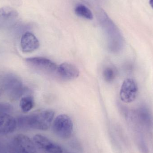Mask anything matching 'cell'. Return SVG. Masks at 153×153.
Segmentation results:
<instances>
[{
    "label": "cell",
    "instance_id": "cell-1",
    "mask_svg": "<svg viewBox=\"0 0 153 153\" xmlns=\"http://www.w3.org/2000/svg\"><path fill=\"white\" fill-rule=\"evenodd\" d=\"M54 115V111L52 110H44L21 117L19 119V126L25 128L46 131L52 126Z\"/></svg>",
    "mask_w": 153,
    "mask_h": 153
},
{
    "label": "cell",
    "instance_id": "cell-2",
    "mask_svg": "<svg viewBox=\"0 0 153 153\" xmlns=\"http://www.w3.org/2000/svg\"><path fill=\"white\" fill-rule=\"evenodd\" d=\"M52 129L54 134L61 139H69L73 133V122L68 115L61 114L53 122Z\"/></svg>",
    "mask_w": 153,
    "mask_h": 153
},
{
    "label": "cell",
    "instance_id": "cell-3",
    "mask_svg": "<svg viewBox=\"0 0 153 153\" xmlns=\"http://www.w3.org/2000/svg\"><path fill=\"white\" fill-rule=\"evenodd\" d=\"M138 91V86L135 81L132 78H127L124 80L120 88V100L125 103L133 102L136 99Z\"/></svg>",
    "mask_w": 153,
    "mask_h": 153
},
{
    "label": "cell",
    "instance_id": "cell-4",
    "mask_svg": "<svg viewBox=\"0 0 153 153\" xmlns=\"http://www.w3.org/2000/svg\"><path fill=\"white\" fill-rule=\"evenodd\" d=\"M33 142L39 149L46 153H63L62 147L43 135L37 134L33 137Z\"/></svg>",
    "mask_w": 153,
    "mask_h": 153
},
{
    "label": "cell",
    "instance_id": "cell-5",
    "mask_svg": "<svg viewBox=\"0 0 153 153\" xmlns=\"http://www.w3.org/2000/svg\"><path fill=\"white\" fill-rule=\"evenodd\" d=\"M13 144L17 153H37L33 141L23 134L17 135L14 137Z\"/></svg>",
    "mask_w": 153,
    "mask_h": 153
},
{
    "label": "cell",
    "instance_id": "cell-6",
    "mask_svg": "<svg viewBox=\"0 0 153 153\" xmlns=\"http://www.w3.org/2000/svg\"><path fill=\"white\" fill-rule=\"evenodd\" d=\"M26 61L30 66L47 73H53L57 70L56 64L45 57H30L26 58Z\"/></svg>",
    "mask_w": 153,
    "mask_h": 153
},
{
    "label": "cell",
    "instance_id": "cell-7",
    "mask_svg": "<svg viewBox=\"0 0 153 153\" xmlns=\"http://www.w3.org/2000/svg\"><path fill=\"white\" fill-rule=\"evenodd\" d=\"M17 126L16 120L6 112H0V134L13 133Z\"/></svg>",
    "mask_w": 153,
    "mask_h": 153
},
{
    "label": "cell",
    "instance_id": "cell-8",
    "mask_svg": "<svg viewBox=\"0 0 153 153\" xmlns=\"http://www.w3.org/2000/svg\"><path fill=\"white\" fill-rule=\"evenodd\" d=\"M56 71L60 77L66 80H74L78 77L80 74L76 66L68 62L61 64L57 67Z\"/></svg>",
    "mask_w": 153,
    "mask_h": 153
},
{
    "label": "cell",
    "instance_id": "cell-9",
    "mask_svg": "<svg viewBox=\"0 0 153 153\" xmlns=\"http://www.w3.org/2000/svg\"><path fill=\"white\" fill-rule=\"evenodd\" d=\"M39 45V41L32 33L27 32L22 35L21 40V46L23 53H32L37 50Z\"/></svg>",
    "mask_w": 153,
    "mask_h": 153
},
{
    "label": "cell",
    "instance_id": "cell-10",
    "mask_svg": "<svg viewBox=\"0 0 153 153\" xmlns=\"http://www.w3.org/2000/svg\"><path fill=\"white\" fill-rule=\"evenodd\" d=\"M5 83V88L9 92L13 99L19 98L23 92L22 83L17 78L11 76L7 79Z\"/></svg>",
    "mask_w": 153,
    "mask_h": 153
},
{
    "label": "cell",
    "instance_id": "cell-11",
    "mask_svg": "<svg viewBox=\"0 0 153 153\" xmlns=\"http://www.w3.org/2000/svg\"><path fill=\"white\" fill-rule=\"evenodd\" d=\"M18 13L16 10L10 7H3L0 9V23H9V21L17 19Z\"/></svg>",
    "mask_w": 153,
    "mask_h": 153
},
{
    "label": "cell",
    "instance_id": "cell-12",
    "mask_svg": "<svg viewBox=\"0 0 153 153\" xmlns=\"http://www.w3.org/2000/svg\"><path fill=\"white\" fill-rule=\"evenodd\" d=\"M34 106V98L30 95L22 97L20 102V107L24 112H28L33 108Z\"/></svg>",
    "mask_w": 153,
    "mask_h": 153
},
{
    "label": "cell",
    "instance_id": "cell-13",
    "mask_svg": "<svg viewBox=\"0 0 153 153\" xmlns=\"http://www.w3.org/2000/svg\"><path fill=\"white\" fill-rule=\"evenodd\" d=\"M75 13L77 16L86 19L92 20L93 18L92 13L90 9L82 4H79L76 6Z\"/></svg>",
    "mask_w": 153,
    "mask_h": 153
},
{
    "label": "cell",
    "instance_id": "cell-14",
    "mask_svg": "<svg viewBox=\"0 0 153 153\" xmlns=\"http://www.w3.org/2000/svg\"><path fill=\"white\" fill-rule=\"evenodd\" d=\"M117 75L116 70L112 67H107L103 72L104 80L108 82H111L115 79Z\"/></svg>",
    "mask_w": 153,
    "mask_h": 153
},
{
    "label": "cell",
    "instance_id": "cell-15",
    "mask_svg": "<svg viewBox=\"0 0 153 153\" xmlns=\"http://www.w3.org/2000/svg\"><path fill=\"white\" fill-rule=\"evenodd\" d=\"M149 3H150L151 7L153 9V0H149Z\"/></svg>",
    "mask_w": 153,
    "mask_h": 153
},
{
    "label": "cell",
    "instance_id": "cell-16",
    "mask_svg": "<svg viewBox=\"0 0 153 153\" xmlns=\"http://www.w3.org/2000/svg\"><path fill=\"white\" fill-rule=\"evenodd\" d=\"M63 153H64V152H63Z\"/></svg>",
    "mask_w": 153,
    "mask_h": 153
}]
</instances>
